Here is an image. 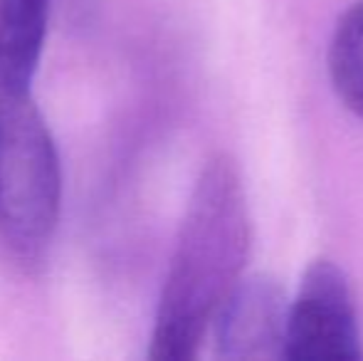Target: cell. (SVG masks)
<instances>
[{
  "instance_id": "obj_1",
  "label": "cell",
  "mask_w": 363,
  "mask_h": 361,
  "mask_svg": "<svg viewBox=\"0 0 363 361\" xmlns=\"http://www.w3.org/2000/svg\"><path fill=\"white\" fill-rule=\"evenodd\" d=\"M240 169L216 154L193 188L158 299L151 359L188 361L198 354L216 314L245 277L252 226Z\"/></svg>"
},
{
  "instance_id": "obj_2",
  "label": "cell",
  "mask_w": 363,
  "mask_h": 361,
  "mask_svg": "<svg viewBox=\"0 0 363 361\" xmlns=\"http://www.w3.org/2000/svg\"><path fill=\"white\" fill-rule=\"evenodd\" d=\"M62 203V169L30 94L0 91V238L23 260L50 245Z\"/></svg>"
},
{
  "instance_id": "obj_3",
  "label": "cell",
  "mask_w": 363,
  "mask_h": 361,
  "mask_svg": "<svg viewBox=\"0 0 363 361\" xmlns=\"http://www.w3.org/2000/svg\"><path fill=\"white\" fill-rule=\"evenodd\" d=\"M294 361L363 359L359 309L344 270L331 260H314L289 299L287 349Z\"/></svg>"
},
{
  "instance_id": "obj_4",
  "label": "cell",
  "mask_w": 363,
  "mask_h": 361,
  "mask_svg": "<svg viewBox=\"0 0 363 361\" xmlns=\"http://www.w3.org/2000/svg\"><path fill=\"white\" fill-rule=\"evenodd\" d=\"M289 297L272 274H245L213 322L220 359H284Z\"/></svg>"
},
{
  "instance_id": "obj_5",
  "label": "cell",
  "mask_w": 363,
  "mask_h": 361,
  "mask_svg": "<svg viewBox=\"0 0 363 361\" xmlns=\"http://www.w3.org/2000/svg\"><path fill=\"white\" fill-rule=\"evenodd\" d=\"M48 20L50 0H0V91L30 94Z\"/></svg>"
},
{
  "instance_id": "obj_6",
  "label": "cell",
  "mask_w": 363,
  "mask_h": 361,
  "mask_svg": "<svg viewBox=\"0 0 363 361\" xmlns=\"http://www.w3.org/2000/svg\"><path fill=\"white\" fill-rule=\"evenodd\" d=\"M329 77L341 104L363 119V0L339 18L329 43Z\"/></svg>"
}]
</instances>
